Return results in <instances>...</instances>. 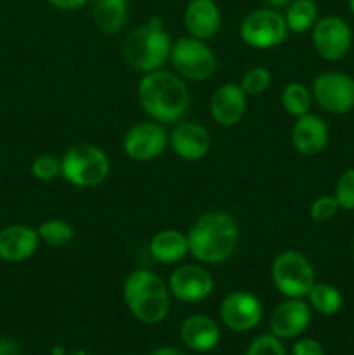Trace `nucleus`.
Listing matches in <instances>:
<instances>
[{"label":"nucleus","instance_id":"nucleus-1","mask_svg":"<svg viewBox=\"0 0 354 355\" xmlns=\"http://www.w3.org/2000/svg\"><path fill=\"white\" fill-rule=\"evenodd\" d=\"M186 234L189 255L203 266L228 262L239 243L238 222L231 214L222 210L201 214Z\"/></svg>","mask_w":354,"mask_h":355},{"label":"nucleus","instance_id":"nucleus-2","mask_svg":"<svg viewBox=\"0 0 354 355\" xmlns=\"http://www.w3.org/2000/svg\"><path fill=\"white\" fill-rule=\"evenodd\" d=\"M137 101L149 120L158 123H177L189 107L191 96L186 80L167 69L144 73L137 83Z\"/></svg>","mask_w":354,"mask_h":355},{"label":"nucleus","instance_id":"nucleus-3","mask_svg":"<svg viewBox=\"0 0 354 355\" xmlns=\"http://www.w3.org/2000/svg\"><path fill=\"white\" fill-rule=\"evenodd\" d=\"M125 307L142 324H160L170 311L169 284L149 269H137L128 274L121 286Z\"/></svg>","mask_w":354,"mask_h":355},{"label":"nucleus","instance_id":"nucleus-4","mask_svg":"<svg viewBox=\"0 0 354 355\" xmlns=\"http://www.w3.org/2000/svg\"><path fill=\"white\" fill-rule=\"evenodd\" d=\"M172 38L165 30L162 17L153 16L127 35L121 47L125 62L139 73H151L162 69L169 62Z\"/></svg>","mask_w":354,"mask_h":355},{"label":"nucleus","instance_id":"nucleus-5","mask_svg":"<svg viewBox=\"0 0 354 355\" xmlns=\"http://www.w3.org/2000/svg\"><path fill=\"white\" fill-rule=\"evenodd\" d=\"M62 175L69 186L89 189L103 184L111 170L110 156L96 144H75L61 156Z\"/></svg>","mask_w":354,"mask_h":355},{"label":"nucleus","instance_id":"nucleus-6","mask_svg":"<svg viewBox=\"0 0 354 355\" xmlns=\"http://www.w3.org/2000/svg\"><path fill=\"white\" fill-rule=\"evenodd\" d=\"M271 281L285 298H305L318 283L311 260L297 250H285L274 257Z\"/></svg>","mask_w":354,"mask_h":355},{"label":"nucleus","instance_id":"nucleus-7","mask_svg":"<svg viewBox=\"0 0 354 355\" xmlns=\"http://www.w3.org/2000/svg\"><path fill=\"white\" fill-rule=\"evenodd\" d=\"M169 62L183 80L205 82L217 71V55L205 40L194 37L177 38L170 49Z\"/></svg>","mask_w":354,"mask_h":355},{"label":"nucleus","instance_id":"nucleus-8","mask_svg":"<svg viewBox=\"0 0 354 355\" xmlns=\"http://www.w3.org/2000/svg\"><path fill=\"white\" fill-rule=\"evenodd\" d=\"M288 37L283 12L273 7L253 9L239 23V38L252 49H273Z\"/></svg>","mask_w":354,"mask_h":355},{"label":"nucleus","instance_id":"nucleus-9","mask_svg":"<svg viewBox=\"0 0 354 355\" xmlns=\"http://www.w3.org/2000/svg\"><path fill=\"white\" fill-rule=\"evenodd\" d=\"M314 103L330 114H346L354 110V78L349 73L328 69L311 83Z\"/></svg>","mask_w":354,"mask_h":355},{"label":"nucleus","instance_id":"nucleus-10","mask_svg":"<svg viewBox=\"0 0 354 355\" xmlns=\"http://www.w3.org/2000/svg\"><path fill=\"white\" fill-rule=\"evenodd\" d=\"M311 42L316 54L328 62L342 61L353 49V28L344 17H319L311 30Z\"/></svg>","mask_w":354,"mask_h":355},{"label":"nucleus","instance_id":"nucleus-11","mask_svg":"<svg viewBox=\"0 0 354 355\" xmlns=\"http://www.w3.org/2000/svg\"><path fill=\"white\" fill-rule=\"evenodd\" d=\"M167 284L170 295L183 304H200L214 291V277L207 266L200 262L177 266L170 272Z\"/></svg>","mask_w":354,"mask_h":355},{"label":"nucleus","instance_id":"nucleus-12","mask_svg":"<svg viewBox=\"0 0 354 355\" xmlns=\"http://www.w3.org/2000/svg\"><path fill=\"white\" fill-rule=\"evenodd\" d=\"M169 148V134L158 121H141L125 132L121 149L134 162H151Z\"/></svg>","mask_w":354,"mask_h":355},{"label":"nucleus","instance_id":"nucleus-13","mask_svg":"<svg viewBox=\"0 0 354 355\" xmlns=\"http://www.w3.org/2000/svg\"><path fill=\"white\" fill-rule=\"evenodd\" d=\"M219 315L222 324L231 331L248 333L260 324L264 309L255 295L245 290H236L222 298Z\"/></svg>","mask_w":354,"mask_h":355},{"label":"nucleus","instance_id":"nucleus-14","mask_svg":"<svg viewBox=\"0 0 354 355\" xmlns=\"http://www.w3.org/2000/svg\"><path fill=\"white\" fill-rule=\"evenodd\" d=\"M312 309L305 298H285L269 315V333L280 340H295L311 324Z\"/></svg>","mask_w":354,"mask_h":355},{"label":"nucleus","instance_id":"nucleus-15","mask_svg":"<svg viewBox=\"0 0 354 355\" xmlns=\"http://www.w3.org/2000/svg\"><path fill=\"white\" fill-rule=\"evenodd\" d=\"M169 148L183 162H200L210 153L212 139L198 121H177L169 134Z\"/></svg>","mask_w":354,"mask_h":355},{"label":"nucleus","instance_id":"nucleus-16","mask_svg":"<svg viewBox=\"0 0 354 355\" xmlns=\"http://www.w3.org/2000/svg\"><path fill=\"white\" fill-rule=\"evenodd\" d=\"M248 96L238 83H222L210 97V116L221 127H235L245 118Z\"/></svg>","mask_w":354,"mask_h":355},{"label":"nucleus","instance_id":"nucleus-17","mask_svg":"<svg viewBox=\"0 0 354 355\" xmlns=\"http://www.w3.org/2000/svg\"><path fill=\"white\" fill-rule=\"evenodd\" d=\"M40 238L37 229L24 224H10L0 229V260L23 263L37 253Z\"/></svg>","mask_w":354,"mask_h":355},{"label":"nucleus","instance_id":"nucleus-18","mask_svg":"<svg viewBox=\"0 0 354 355\" xmlns=\"http://www.w3.org/2000/svg\"><path fill=\"white\" fill-rule=\"evenodd\" d=\"M330 127L319 114L307 113L295 118L292 127V146L302 156H318L328 146Z\"/></svg>","mask_w":354,"mask_h":355},{"label":"nucleus","instance_id":"nucleus-19","mask_svg":"<svg viewBox=\"0 0 354 355\" xmlns=\"http://www.w3.org/2000/svg\"><path fill=\"white\" fill-rule=\"evenodd\" d=\"M183 23L189 37L207 42L221 30V9L215 0H189L184 7Z\"/></svg>","mask_w":354,"mask_h":355},{"label":"nucleus","instance_id":"nucleus-20","mask_svg":"<svg viewBox=\"0 0 354 355\" xmlns=\"http://www.w3.org/2000/svg\"><path fill=\"white\" fill-rule=\"evenodd\" d=\"M180 340L193 352H210L221 342V328L210 315H187L180 324Z\"/></svg>","mask_w":354,"mask_h":355},{"label":"nucleus","instance_id":"nucleus-21","mask_svg":"<svg viewBox=\"0 0 354 355\" xmlns=\"http://www.w3.org/2000/svg\"><path fill=\"white\" fill-rule=\"evenodd\" d=\"M149 255L162 266H177L189 255L187 234L179 229H162L149 239Z\"/></svg>","mask_w":354,"mask_h":355},{"label":"nucleus","instance_id":"nucleus-22","mask_svg":"<svg viewBox=\"0 0 354 355\" xmlns=\"http://www.w3.org/2000/svg\"><path fill=\"white\" fill-rule=\"evenodd\" d=\"M92 19L104 35H117L128 21V0H90Z\"/></svg>","mask_w":354,"mask_h":355},{"label":"nucleus","instance_id":"nucleus-23","mask_svg":"<svg viewBox=\"0 0 354 355\" xmlns=\"http://www.w3.org/2000/svg\"><path fill=\"white\" fill-rule=\"evenodd\" d=\"M283 16L288 31L305 33V31H311L316 21L319 19L318 3L314 0H294L290 6L285 7Z\"/></svg>","mask_w":354,"mask_h":355},{"label":"nucleus","instance_id":"nucleus-24","mask_svg":"<svg viewBox=\"0 0 354 355\" xmlns=\"http://www.w3.org/2000/svg\"><path fill=\"white\" fill-rule=\"evenodd\" d=\"M305 298H307V304L311 305L312 311L326 315V318L339 314L342 311V293L339 291V288L330 283H316Z\"/></svg>","mask_w":354,"mask_h":355},{"label":"nucleus","instance_id":"nucleus-25","mask_svg":"<svg viewBox=\"0 0 354 355\" xmlns=\"http://www.w3.org/2000/svg\"><path fill=\"white\" fill-rule=\"evenodd\" d=\"M280 103L285 113L294 118H301L304 114L311 113L314 99H312V92L307 85L301 82H290L281 90Z\"/></svg>","mask_w":354,"mask_h":355},{"label":"nucleus","instance_id":"nucleus-26","mask_svg":"<svg viewBox=\"0 0 354 355\" xmlns=\"http://www.w3.org/2000/svg\"><path fill=\"white\" fill-rule=\"evenodd\" d=\"M37 232L40 243L51 246V248H65L73 241V236H75L71 224L58 217L40 222Z\"/></svg>","mask_w":354,"mask_h":355},{"label":"nucleus","instance_id":"nucleus-27","mask_svg":"<svg viewBox=\"0 0 354 355\" xmlns=\"http://www.w3.org/2000/svg\"><path fill=\"white\" fill-rule=\"evenodd\" d=\"M273 83V73L264 66H253V68L246 69L239 78L238 85L242 87L243 92L248 97L260 96V94L267 92Z\"/></svg>","mask_w":354,"mask_h":355},{"label":"nucleus","instance_id":"nucleus-28","mask_svg":"<svg viewBox=\"0 0 354 355\" xmlns=\"http://www.w3.org/2000/svg\"><path fill=\"white\" fill-rule=\"evenodd\" d=\"M30 172L35 180L38 182H54L56 179L62 175V163L61 158L51 153L35 156L30 165Z\"/></svg>","mask_w":354,"mask_h":355},{"label":"nucleus","instance_id":"nucleus-29","mask_svg":"<svg viewBox=\"0 0 354 355\" xmlns=\"http://www.w3.org/2000/svg\"><path fill=\"white\" fill-rule=\"evenodd\" d=\"M333 196H335L340 210L354 211V168H347L346 172L340 173L335 182Z\"/></svg>","mask_w":354,"mask_h":355},{"label":"nucleus","instance_id":"nucleus-30","mask_svg":"<svg viewBox=\"0 0 354 355\" xmlns=\"http://www.w3.org/2000/svg\"><path fill=\"white\" fill-rule=\"evenodd\" d=\"M340 211L339 203H337L333 194H323L318 196L309 207V218L316 224H325L330 222Z\"/></svg>","mask_w":354,"mask_h":355},{"label":"nucleus","instance_id":"nucleus-31","mask_svg":"<svg viewBox=\"0 0 354 355\" xmlns=\"http://www.w3.org/2000/svg\"><path fill=\"white\" fill-rule=\"evenodd\" d=\"M245 355H287V350H285L283 340L266 333L250 342Z\"/></svg>","mask_w":354,"mask_h":355},{"label":"nucleus","instance_id":"nucleus-32","mask_svg":"<svg viewBox=\"0 0 354 355\" xmlns=\"http://www.w3.org/2000/svg\"><path fill=\"white\" fill-rule=\"evenodd\" d=\"M292 355H326L321 343L314 338H295L292 345Z\"/></svg>","mask_w":354,"mask_h":355},{"label":"nucleus","instance_id":"nucleus-33","mask_svg":"<svg viewBox=\"0 0 354 355\" xmlns=\"http://www.w3.org/2000/svg\"><path fill=\"white\" fill-rule=\"evenodd\" d=\"M45 2L59 10H76L90 3V0H45Z\"/></svg>","mask_w":354,"mask_h":355},{"label":"nucleus","instance_id":"nucleus-34","mask_svg":"<svg viewBox=\"0 0 354 355\" xmlns=\"http://www.w3.org/2000/svg\"><path fill=\"white\" fill-rule=\"evenodd\" d=\"M0 355H23V350L16 340L0 338Z\"/></svg>","mask_w":354,"mask_h":355},{"label":"nucleus","instance_id":"nucleus-35","mask_svg":"<svg viewBox=\"0 0 354 355\" xmlns=\"http://www.w3.org/2000/svg\"><path fill=\"white\" fill-rule=\"evenodd\" d=\"M149 355H184L180 350L174 349V347H160V349L153 350Z\"/></svg>","mask_w":354,"mask_h":355},{"label":"nucleus","instance_id":"nucleus-36","mask_svg":"<svg viewBox=\"0 0 354 355\" xmlns=\"http://www.w3.org/2000/svg\"><path fill=\"white\" fill-rule=\"evenodd\" d=\"M294 2V0H267V3H269V7H273V9H285V7H288L290 3Z\"/></svg>","mask_w":354,"mask_h":355},{"label":"nucleus","instance_id":"nucleus-37","mask_svg":"<svg viewBox=\"0 0 354 355\" xmlns=\"http://www.w3.org/2000/svg\"><path fill=\"white\" fill-rule=\"evenodd\" d=\"M347 7H349L351 12L354 14V0H347Z\"/></svg>","mask_w":354,"mask_h":355},{"label":"nucleus","instance_id":"nucleus-38","mask_svg":"<svg viewBox=\"0 0 354 355\" xmlns=\"http://www.w3.org/2000/svg\"><path fill=\"white\" fill-rule=\"evenodd\" d=\"M353 259H354V243H353Z\"/></svg>","mask_w":354,"mask_h":355}]
</instances>
